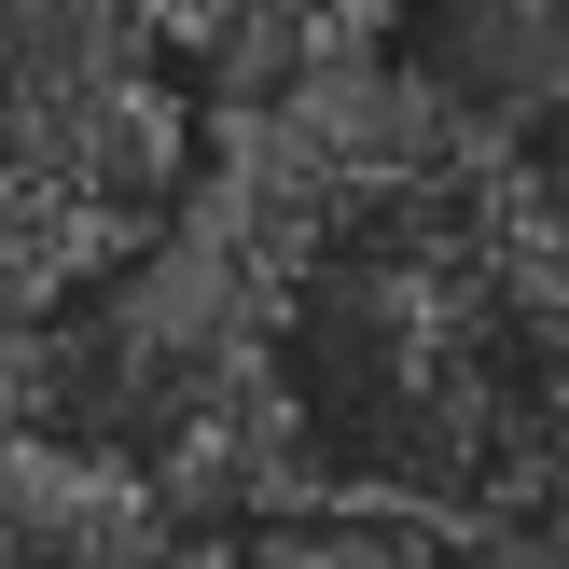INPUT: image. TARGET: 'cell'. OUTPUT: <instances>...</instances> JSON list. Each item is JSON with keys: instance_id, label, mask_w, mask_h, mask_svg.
Returning a JSON list of instances; mask_svg holds the SVG:
<instances>
[{"instance_id": "5", "label": "cell", "mask_w": 569, "mask_h": 569, "mask_svg": "<svg viewBox=\"0 0 569 569\" xmlns=\"http://www.w3.org/2000/svg\"><path fill=\"white\" fill-rule=\"evenodd\" d=\"M83 278H111V250L83 237V222L56 209V194L28 181L14 153H0V348H14V333H42L56 306L83 292Z\"/></svg>"}, {"instance_id": "3", "label": "cell", "mask_w": 569, "mask_h": 569, "mask_svg": "<svg viewBox=\"0 0 569 569\" xmlns=\"http://www.w3.org/2000/svg\"><path fill=\"white\" fill-rule=\"evenodd\" d=\"M0 569H181V528L111 459L0 417Z\"/></svg>"}, {"instance_id": "1", "label": "cell", "mask_w": 569, "mask_h": 569, "mask_svg": "<svg viewBox=\"0 0 569 569\" xmlns=\"http://www.w3.org/2000/svg\"><path fill=\"white\" fill-rule=\"evenodd\" d=\"M181 237L250 292L292 500L431 542L556 500L569 278L528 126L417 56H348L194 126Z\"/></svg>"}, {"instance_id": "4", "label": "cell", "mask_w": 569, "mask_h": 569, "mask_svg": "<svg viewBox=\"0 0 569 569\" xmlns=\"http://www.w3.org/2000/svg\"><path fill=\"white\" fill-rule=\"evenodd\" d=\"M181 569H472V556L431 542V528H403V515H320V500H292V515L181 542Z\"/></svg>"}, {"instance_id": "2", "label": "cell", "mask_w": 569, "mask_h": 569, "mask_svg": "<svg viewBox=\"0 0 569 569\" xmlns=\"http://www.w3.org/2000/svg\"><path fill=\"white\" fill-rule=\"evenodd\" d=\"M139 56L167 70V98L209 126V111H250L306 70H348V56H389L417 0H126Z\"/></svg>"}]
</instances>
